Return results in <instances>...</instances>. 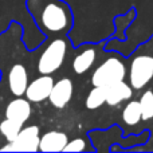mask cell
<instances>
[{
  "label": "cell",
  "instance_id": "6da1fadb",
  "mask_svg": "<svg viewBox=\"0 0 153 153\" xmlns=\"http://www.w3.org/2000/svg\"><path fill=\"white\" fill-rule=\"evenodd\" d=\"M27 10L46 35H66L74 26V15L63 0H27Z\"/></svg>",
  "mask_w": 153,
  "mask_h": 153
},
{
  "label": "cell",
  "instance_id": "7a4b0ae2",
  "mask_svg": "<svg viewBox=\"0 0 153 153\" xmlns=\"http://www.w3.org/2000/svg\"><path fill=\"white\" fill-rule=\"evenodd\" d=\"M129 85L141 90L153 81V36L140 45L129 58Z\"/></svg>",
  "mask_w": 153,
  "mask_h": 153
},
{
  "label": "cell",
  "instance_id": "3957f363",
  "mask_svg": "<svg viewBox=\"0 0 153 153\" xmlns=\"http://www.w3.org/2000/svg\"><path fill=\"white\" fill-rule=\"evenodd\" d=\"M126 74L128 67L124 63V61L120 58V55L109 56L94 70L91 75V85L106 87L116 82L124 81L126 78Z\"/></svg>",
  "mask_w": 153,
  "mask_h": 153
},
{
  "label": "cell",
  "instance_id": "277c9868",
  "mask_svg": "<svg viewBox=\"0 0 153 153\" xmlns=\"http://www.w3.org/2000/svg\"><path fill=\"white\" fill-rule=\"evenodd\" d=\"M67 54V40L56 38L45 48L38 61V71L40 74H53L61 69Z\"/></svg>",
  "mask_w": 153,
  "mask_h": 153
},
{
  "label": "cell",
  "instance_id": "5b68a950",
  "mask_svg": "<svg viewBox=\"0 0 153 153\" xmlns=\"http://www.w3.org/2000/svg\"><path fill=\"white\" fill-rule=\"evenodd\" d=\"M39 128L36 125H31L27 128H22L15 140L8 143V145L3 146L0 151L3 152H38L39 151Z\"/></svg>",
  "mask_w": 153,
  "mask_h": 153
},
{
  "label": "cell",
  "instance_id": "8992f818",
  "mask_svg": "<svg viewBox=\"0 0 153 153\" xmlns=\"http://www.w3.org/2000/svg\"><path fill=\"white\" fill-rule=\"evenodd\" d=\"M53 86L54 79L48 74H42V76L34 79L31 83H28L24 94L30 102H42L45 100H48Z\"/></svg>",
  "mask_w": 153,
  "mask_h": 153
},
{
  "label": "cell",
  "instance_id": "52a82bcc",
  "mask_svg": "<svg viewBox=\"0 0 153 153\" xmlns=\"http://www.w3.org/2000/svg\"><path fill=\"white\" fill-rule=\"evenodd\" d=\"M73 82L70 78H62L58 82H54V86L48 95V101L51 105L58 109H62L70 102L73 97Z\"/></svg>",
  "mask_w": 153,
  "mask_h": 153
},
{
  "label": "cell",
  "instance_id": "ba28073f",
  "mask_svg": "<svg viewBox=\"0 0 153 153\" xmlns=\"http://www.w3.org/2000/svg\"><path fill=\"white\" fill-rule=\"evenodd\" d=\"M8 86L13 95L22 97L26 93V89L28 86V74L23 65L16 63L11 67L8 73Z\"/></svg>",
  "mask_w": 153,
  "mask_h": 153
},
{
  "label": "cell",
  "instance_id": "9c48e42d",
  "mask_svg": "<svg viewBox=\"0 0 153 153\" xmlns=\"http://www.w3.org/2000/svg\"><path fill=\"white\" fill-rule=\"evenodd\" d=\"M106 89V102L109 106H117L124 101H128L133 97V87L124 81L109 85Z\"/></svg>",
  "mask_w": 153,
  "mask_h": 153
},
{
  "label": "cell",
  "instance_id": "30bf717a",
  "mask_svg": "<svg viewBox=\"0 0 153 153\" xmlns=\"http://www.w3.org/2000/svg\"><path fill=\"white\" fill-rule=\"evenodd\" d=\"M31 116V105L28 100H23L22 97H18L16 100L11 101L5 108V118L13 120V121L23 124Z\"/></svg>",
  "mask_w": 153,
  "mask_h": 153
},
{
  "label": "cell",
  "instance_id": "8fae6325",
  "mask_svg": "<svg viewBox=\"0 0 153 153\" xmlns=\"http://www.w3.org/2000/svg\"><path fill=\"white\" fill-rule=\"evenodd\" d=\"M69 143L67 134L63 132H47L40 137L39 151L40 152H63L66 144Z\"/></svg>",
  "mask_w": 153,
  "mask_h": 153
},
{
  "label": "cell",
  "instance_id": "7c38bea8",
  "mask_svg": "<svg viewBox=\"0 0 153 153\" xmlns=\"http://www.w3.org/2000/svg\"><path fill=\"white\" fill-rule=\"evenodd\" d=\"M95 59H97V51L94 45H90L89 47L83 48L81 53L75 55L73 61V70L75 71V74H85L94 65Z\"/></svg>",
  "mask_w": 153,
  "mask_h": 153
},
{
  "label": "cell",
  "instance_id": "4fadbf2b",
  "mask_svg": "<svg viewBox=\"0 0 153 153\" xmlns=\"http://www.w3.org/2000/svg\"><path fill=\"white\" fill-rule=\"evenodd\" d=\"M122 121L128 126H134L140 121H143L140 101H129L122 110Z\"/></svg>",
  "mask_w": 153,
  "mask_h": 153
},
{
  "label": "cell",
  "instance_id": "5bb4252c",
  "mask_svg": "<svg viewBox=\"0 0 153 153\" xmlns=\"http://www.w3.org/2000/svg\"><path fill=\"white\" fill-rule=\"evenodd\" d=\"M137 18V11L134 7H132L126 12V15H121L122 23H120V20L117 18H114V24H116V31H114L113 38L117 40H125V30L130 26L134 19Z\"/></svg>",
  "mask_w": 153,
  "mask_h": 153
},
{
  "label": "cell",
  "instance_id": "9a60e30c",
  "mask_svg": "<svg viewBox=\"0 0 153 153\" xmlns=\"http://www.w3.org/2000/svg\"><path fill=\"white\" fill-rule=\"evenodd\" d=\"M106 102V89L103 86H94L86 97V108L89 110H95Z\"/></svg>",
  "mask_w": 153,
  "mask_h": 153
},
{
  "label": "cell",
  "instance_id": "2e32d148",
  "mask_svg": "<svg viewBox=\"0 0 153 153\" xmlns=\"http://www.w3.org/2000/svg\"><path fill=\"white\" fill-rule=\"evenodd\" d=\"M23 128V124H19V122L13 121V120L5 118L4 121L0 124V133L5 137V140L8 143L15 140V137L19 134V132Z\"/></svg>",
  "mask_w": 153,
  "mask_h": 153
},
{
  "label": "cell",
  "instance_id": "e0dca14e",
  "mask_svg": "<svg viewBox=\"0 0 153 153\" xmlns=\"http://www.w3.org/2000/svg\"><path fill=\"white\" fill-rule=\"evenodd\" d=\"M140 106L141 113H143V121H148L153 118V91L146 90L140 97Z\"/></svg>",
  "mask_w": 153,
  "mask_h": 153
},
{
  "label": "cell",
  "instance_id": "ac0fdd59",
  "mask_svg": "<svg viewBox=\"0 0 153 153\" xmlns=\"http://www.w3.org/2000/svg\"><path fill=\"white\" fill-rule=\"evenodd\" d=\"M86 151V141L83 138H74L69 141L65 146L63 152H83Z\"/></svg>",
  "mask_w": 153,
  "mask_h": 153
}]
</instances>
